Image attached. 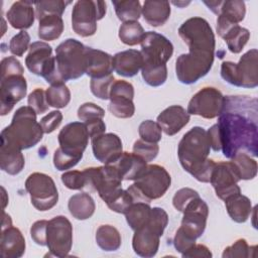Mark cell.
Returning a JSON list of instances; mask_svg holds the SVG:
<instances>
[{"mask_svg": "<svg viewBox=\"0 0 258 258\" xmlns=\"http://www.w3.org/2000/svg\"><path fill=\"white\" fill-rule=\"evenodd\" d=\"M52 47L44 41L32 42L25 57V64L28 71L41 77L43 70L52 57Z\"/></svg>", "mask_w": 258, "mask_h": 258, "instance_id": "25", "label": "cell"}, {"mask_svg": "<svg viewBox=\"0 0 258 258\" xmlns=\"http://www.w3.org/2000/svg\"><path fill=\"white\" fill-rule=\"evenodd\" d=\"M141 74L147 85L151 87H159L163 85L167 79V68L166 64H142Z\"/></svg>", "mask_w": 258, "mask_h": 258, "instance_id": "39", "label": "cell"}, {"mask_svg": "<svg viewBox=\"0 0 258 258\" xmlns=\"http://www.w3.org/2000/svg\"><path fill=\"white\" fill-rule=\"evenodd\" d=\"M230 161L233 163L241 180L253 179L256 176L257 162L249 154L245 152H239L233 156Z\"/></svg>", "mask_w": 258, "mask_h": 258, "instance_id": "36", "label": "cell"}, {"mask_svg": "<svg viewBox=\"0 0 258 258\" xmlns=\"http://www.w3.org/2000/svg\"><path fill=\"white\" fill-rule=\"evenodd\" d=\"M36 112L29 106L18 108L11 123L1 131V143L15 146L21 150L35 146L43 135L40 123L36 120Z\"/></svg>", "mask_w": 258, "mask_h": 258, "instance_id": "4", "label": "cell"}, {"mask_svg": "<svg viewBox=\"0 0 258 258\" xmlns=\"http://www.w3.org/2000/svg\"><path fill=\"white\" fill-rule=\"evenodd\" d=\"M108 109L112 115L121 119L130 118L135 113V106L133 103V99H130L127 97L111 98Z\"/></svg>", "mask_w": 258, "mask_h": 258, "instance_id": "40", "label": "cell"}, {"mask_svg": "<svg viewBox=\"0 0 258 258\" xmlns=\"http://www.w3.org/2000/svg\"><path fill=\"white\" fill-rule=\"evenodd\" d=\"M27 103H28V106L31 107L36 112V114H39V115L47 112L49 107L46 102L45 92L39 88L35 89L28 95Z\"/></svg>", "mask_w": 258, "mask_h": 258, "instance_id": "52", "label": "cell"}, {"mask_svg": "<svg viewBox=\"0 0 258 258\" xmlns=\"http://www.w3.org/2000/svg\"><path fill=\"white\" fill-rule=\"evenodd\" d=\"M81 159V157L67 153L58 147L53 154V165L57 170H68L77 165Z\"/></svg>", "mask_w": 258, "mask_h": 258, "instance_id": "51", "label": "cell"}, {"mask_svg": "<svg viewBox=\"0 0 258 258\" xmlns=\"http://www.w3.org/2000/svg\"><path fill=\"white\" fill-rule=\"evenodd\" d=\"M89 132L83 122H72L67 124L58 133L57 140L59 148L72 155L83 157V153L89 143Z\"/></svg>", "mask_w": 258, "mask_h": 258, "instance_id": "15", "label": "cell"}, {"mask_svg": "<svg viewBox=\"0 0 258 258\" xmlns=\"http://www.w3.org/2000/svg\"><path fill=\"white\" fill-rule=\"evenodd\" d=\"M73 245V226L64 216H56L48 221L46 246L50 255L66 257Z\"/></svg>", "mask_w": 258, "mask_h": 258, "instance_id": "10", "label": "cell"}, {"mask_svg": "<svg viewBox=\"0 0 258 258\" xmlns=\"http://www.w3.org/2000/svg\"><path fill=\"white\" fill-rule=\"evenodd\" d=\"M143 64L141 51L136 49H127L117 52L113 56L114 71L122 77L131 78L138 74Z\"/></svg>", "mask_w": 258, "mask_h": 258, "instance_id": "24", "label": "cell"}, {"mask_svg": "<svg viewBox=\"0 0 258 258\" xmlns=\"http://www.w3.org/2000/svg\"><path fill=\"white\" fill-rule=\"evenodd\" d=\"M25 239L21 231L12 226L10 216L4 213L0 239V255L2 258H19L25 252Z\"/></svg>", "mask_w": 258, "mask_h": 258, "instance_id": "17", "label": "cell"}, {"mask_svg": "<svg viewBox=\"0 0 258 258\" xmlns=\"http://www.w3.org/2000/svg\"><path fill=\"white\" fill-rule=\"evenodd\" d=\"M258 50L252 48L245 52L236 63L223 61L221 77L227 83L241 88H256L258 86Z\"/></svg>", "mask_w": 258, "mask_h": 258, "instance_id": "7", "label": "cell"}, {"mask_svg": "<svg viewBox=\"0 0 258 258\" xmlns=\"http://www.w3.org/2000/svg\"><path fill=\"white\" fill-rule=\"evenodd\" d=\"M256 246H249L245 239H238L233 245L225 248L222 257L223 258H248L254 257Z\"/></svg>", "mask_w": 258, "mask_h": 258, "instance_id": "42", "label": "cell"}, {"mask_svg": "<svg viewBox=\"0 0 258 258\" xmlns=\"http://www.w3.org/2000/svg\"><path fill=\"white\" fill-rule=\"evenodd\" d=\"M167 224H168L167 213L163 209L158 208V207L151 208L150 218H149V221L146 224V226L161 237Z\"/></svg>", "mask_w": 258, "mask_h": 258, "instance_id": "47", "label": "cell"}, {"mask_svg": "<svg viewBox=\"0 0 258 258\" xmlns=\"http://www.w3.org/2000/svg\"><path fill=\"white\" fill-rule=\"evenodd\" d=\"M48 221L39 220L33 223L30 228V236L32 240L40 246H46V229Z\"/></svg>", "mask_w": 258, "mask_h": 258, "instance_id": "57", "label": "cell"}, {"mask_svg": "<svg viewBox=\"0 0 258 258\" xmlns=\"http://www.w3.org/2000/svg\"><path fill=\"white\" fill-rule=\"evenodd\" d=\"M24 69L20 61L14 56H7L1 60V78L8 76H23Z\"/></svg>", "mask_w": 258, "mask_h": 258, "instance_id": "54", "label": "cell"}, {"mask_svg": "<svg viewBox=\"0 0 258 258\" xmlns=\"http://www.w3.org/2000/svg\"><path fill=\"white\" fill-rule=\"evenodd\" d=\"M171 13L170 3L168 1L146 0L142 6V15L144 20L153 27L163 25Z\"/></svg>", "mask_w": 258, "mask_h": 258, "instance_id": "29", "label": "cell"}, {"mask_svg": "<svg viewBox=\"0 0 258 258\" xmlns=\"http://www.w3.org/2000/svg\"><path fill=\"white\" fill-rule=\"evenodd\" d=\"M25 159L22 150L5 143L0 146V167L10 175L18 174L24 167Z\"/></svg>", "mask_w": 258, "mask_h": 258, "instance_id": "28", "label": "cell"}, {"mask_svg": "<svg viewBox=\"0 0 258 258\" xmlns=\"http://www.w3.org/2000/svg\"><path fill=\"white\" fill-rule=\"evenodd\" d=\"M25 189L32 206L41 212L53 208L58 201V191L53 179L42 172H33L25 180Z\"/></svg>", "mask_w": 258, "mask_h": 258, "instance_id": "9", "label": "cell"}, {"mask_svg": "<svg viewBox=\"0 0 258 258\" xmlns=\"http://www.w3.org/2000/svg\"><path fill=\"white\" fill-rule=\"evenodd\" d=\"M57 84L77 80L86 74L87 46L75 38H68L55 48Z\"/></svg>", "mask_w": 258, "mask_h": 258, "instance_id": "5", "label": "cell"}, {"mask_svg": "<svg viewBox=\"0 0 258 258\" xmlns=\"http://www.w3.org/2000/svg\"><path fill=\"white\" fill-rule=\"evenodd\" d=\"M0 92V114L4 116L26 96L27 83L25 78L20 75L1 78Z\"/></svg>", "mask_w": 258, "mask_h": 258, "instance_id": "16", "label": "cell"}, {"mask_svg": "<svg viewBox=\"0 0 258 258\" xmlns=\"http://www.w3.org/2000/svg\"><path fill=\"white\" fill-rule=\"evenodd\" d=\"M210 10L218 16L226 20L238 24L243 21L246 14L245 2L241 0H226V1H204Z\"/></svg>", "mask_w": 258, "mask_h": 258, "instance_id": "26", "label": "cell"}, {"mask_svg": "<svg viewBox=\"0 0 258 258\" xmlns=\"http://www.w3.org/2000/svg\"><path fill=\"white\" fill-rule=\"evenodd\" d=\"M224 103L225 96H223L221 91L213 87H205L192 96L186 111L189 115L214 119L222 113Z\"/></svg>", "mask_w": 258, "mask_h": 258, "instance_id": "11", "label": "cell"}, {"mask_svg": "<svg viewBox=\"0 0 258 258\" xmlns=\"http://www.w3.org/2000/svg\"><path fill=\"white\" fill-rule=\"evenodd\" d=\"M189 119L190 116L183 107L172 105L157 116L156 122L166 135L173 136L189 122Z\"/></svg>", "mask_w": 258, "mask_h": 258, "instance_id": "20", "label": "cell"}, {"mask_svg": "<svg viewBox=\"0 0 258 258\" xmlns=\"http://www.w3.org/2000/svg\"><path fill=\"white\" fill-rule=\"evenodd\" d=\"M181 225L177 229L192 240L200 238L207 226L209 207L200 197L191 200L183 210Z\"/></svg>", "mask_w": 258, "mask_h": 258, "instance_id": "13", "label": "cell"}, {"mask_svg": "<svg viewBox=\"0 0 258 258\" xmlns=\"http://www.w3.org/2000/svg\"><path fill=\"white\" fill-rule=\"evenodd\" d=\"M211 148H213L214 151H221V140H220V134H219V127L218 124L213 125L208 131H207Z\"/></svg>", "mask_w": 258, "mask_h": 258, "instance_id": "61", "label": "cell"}, {"mask_svg": "<svg viewBox=\"0 0 258 258\" xmlns=\"http://www.w3.org/2000/svg\"><path fill=\"white\" fill-rule=\"evenodd\" d=\"M110 165L116 169L122 180H135L146 168L147 162L133 152L124 151L120 157Z\"/></svg>", "mask_w": 258, "mask_h": 258, "instance_id": "22", "label": "cell"}, {"mask_svg": "<svg viewBox=\"0 0 258 258\" xmlns=\"http://www.w3.org/2000/svg\"><path fill=\"white\" fill-rule=\"evenodd\" d=\"M115 97H127L130 99L134 98V88L132 84L124 80L115 81L110 89L109 99Z\"/></svg>", "mask_w": 258, "mask_h": 258, "instance_id": "55", "label": "cell"}, {"mask_svg": "<svg viewBox=\"0 0 258 258\" xmlns=\"http://www.w3.org/2000/svg\"><path fill=\"white\" fill-rule=\"evenodd\" d=\"M140 44L143 64H166L173 53L172 43L164 35L155 31L145 32Z\"/></svg>", "mask_w": 258, "mask_h": 258, "instance_id": "12", "label": "cell"}, {"mask_svg": "<svg viewBox=\"0 0 258 258\" xmlns=\"http://www.w3.org/2000/svg\"><path fill=\"white\" fill-rule=\"evenodd\" d=\"M226 210L230 218L236 223H244L252 213V204L248 197L240 194L225 200Z\"/></svg>", "mask_w": 258, "mask_h": 258, "instance_id": "30", "label": "cell"}, {"mask_svg": "<svg viewBox=\"0 0 258 258\" xmlns=\"http://www.w3.org/2000/svg\"><path fill=\"white\" fill-rule=\"evenodd\" d=\"M104 116V109L91 102L84 103L78 109V118L85 124H88L99 119H103Z\"/></svg>", "mask_w": 258, "mask_h": 258, "instance_id": "46", "label": "cell"}, {"mask_svg": "<svg viewBox=\"0 0 258 258\" xmlns=\"http://www.w3.org/2000/svg\"><path fill=\"white\" fill-rule=\"evenodd\" d=\"M62 121V114L58 110H53L49 112L47 115H45L40 120V125L42 127V130L44 133L48 134L53 132L61 123Z\"/></svg>", "mask_w": 258, "mask_h": 258, "instance_id": "56", "label": "cell"}, {"mask_svg": "<svg viewBox=\"0 0 258 258\" xmlns=\"http://www.w3.org/2000/svg\"><path fill=\"white\" fill-rule=\"evenodd\" d=\"M116 15L122 22L138 21L142 13V7L138 0L112 1Z\"/></svg>", "mask_w": 258, "mask_h": 258, "instance_id": "35", "label": "cell"}, {"mask_svg": "<svg viewBox=\"0 0 258 258\" xmlns=\"http://www.w3.org/2000/svg\"><path fill=\"white\" fill-rule=\"evenodd\" d=\"M90 138L94 139L97 136H100L102 134L105 133L106 131V124L103 121V119H99L93 122H90L88 124H86Z\"/></svg>", "mask_w": 258, "mask_h": 258, "instance_id": "60", "label": "cell"}, {"mask_svg": "<svg viewBox=\"0 0 258 258\" xmlns=\"http://www.w3.org/2000/svg\"><path fill=\"white\" fill-rule=\"evenodd\" d=\"M217 32L233 53L241 52L250 38V31L247 28L232 23L221 16L217 18Z\"/></svg>", "mask_w": 258, "mask_h": 258, "instance_id": "19", "label": "cell"}, {"mask_svg": "<svg viewBox=\"0 0 258 258\" xmlns=\"http://www.w3.org/2000/svg\"><path fill=\"white\" fill-rule=\"evenodd\" d=\"M45 97L48 106L61 109L70 103L71 92L66 84L50 85V87L45 91Z\"/></svg>", "mask_w": 258, "mask_h": 258, "instance_id": "38", "label": "cell"}, {"mask_svg": "<svg viewBox=\"0 0 258 258\" xmlns=\"http://www.w3.org/2000/svg\"><path fill=\"white\" fill-rule=\"evenodd\" d=\"M140 139L150 143H158L162 137V130L157 122L152 120H144L138 128Z\"/></svg>", "mask_w": 258, "mask_h": 258, "instance_id": "44", "label": "cell"}, {"mask_svg": "<svg viewBox=\"0 0 258 258\" xmlns=\"http://www.w3.org/2000/svg\"><path fill=\"white\" fill-rule=\"evenodd\" d=\"M240 180L233 163L231 161H221L216 162L210 182L215 189L216 196L225 201L241 192V188L237 184Z\"/></svg>", "mask_w": 258, "mask_h": 258, "instance_id": "14", "label": "cell"}, {"mask_svg": "<svg viewBox=\"0 0 258 258\" xmlns=\"http://www.w3.org/2000/svg\"><path fill=\"white\" fill-rule=\"evenodd\" d=\"M107 207L118 214H125L129 207L134 203L131 195L126 189H119L106 202Z\"/></svg>", "mask_w": 258, "mask_h": 258, "instance_id": "43", "label": "cell"}, {"mask_svg": "<svg viewBox=\"0 0 258 258\" xmlns=\"http://www.w3.org/2000/svg\"><path fill=\"white\" fill-rule=\"evenodd\" d=\"M200 197L199 192L189 187H182L178 189L173 198H172V205L178 212H183L186 205L194 199Z\"/></svg>", "mask_w": 258, "mask_h": 258, "instance_id": "53", "label": "cell"}, {"mask_svg": "<svg viewBox=\"0 0 258 258\" xmlns=\"http://www.w3.org/2000/svg\"><path fill=\"white\" fill-rule=\"evenodd\" d=\"M2 188V191H3V199L6 197V192H5V189H4V187H1ZM6 204H7V201L4 199L3 200V209H5V206H6Z\"/></svg>", "mask_w": 258, "mask_h": 258, "instance_id": "62", "label": "cell"}, {"mask_svg": "<svg viewBox=\"0 0 258 258\" xmlns=\"http://www.w3.org/2000/svg\"><path fill=\"white\" fill-rule=\"evenodd\" d=\"M171 184V176L167 170L158 164H149L134 180L127 190L134 203L143 202L150 204L152 200L164 196Z\"/></svg>", "mask_w": 258, "mask_h": 258, "instance_id": "6", "label": "cell"}, {"mask_svg": "<svg viewBox=\"0 0 258 258\" xmlns=\"http://www.w3.org/2000/svg\"><path fill=\"white\" fill-rule=\"evenodd\" d=\"M113 71V56L111 54L87 46L86 75L91 79L103 78L112 75Z\"/></svg>", "mask_w": 258, "mask_h": 258, "instance_id": "21", "label": "cell"}, {"mask_svg": "<svg viewBox=\"0 0 258 258\" xmlns=\"http://www.w3.org/2000/svg\"><path fill=\"white\" fill-rule=\"evenodd\" d=\"M30 36L25 30H21L14 35L9 41V50L13 55L22 56L24 52L29 49Z\"/></svg>", "mask_w": 258, "mask_h": 258, "instance_id": "49", "label": "cell"}, {"mask_svg": "<svg viewBox=\"0 0 258 258\" xmlns=\"http://www.w3.org/2000/svg\"><path fill=\"white\" fill-rule=\"evenodd\" d=\"M115 82L114 76L109 75L103 78L91 79L90 89L94 96L101 100H108L110 96V89L112 84Z\"/></svg>", "mask_w": 258, "mask_h": 258, "instance_id": "45", "label": "cell"}, {"mask_svg": "<svg viewBox=\"0 0 258 258\" xmlns=\"http://www.w3.org/2000/svg\"><path fill=\"white\" fill-rule=\"evenodd\" d=\"M69 4H71V1L62 0H47L33 2V5L35 7V17L39 19L40 17L47 14H55L61 16L66 7Z\"/></svg>", "mask_w": 258, "mask_h": 258, "instance_id": "41", "label": "cell"}, {"mask_svg": "<svg viewBox=\"0 0 258 258\" xmlns=\"http://www.w3.org/2000/svg\"><path fill=\"white\" fill-rule=\"evenodd\" d=\"M134 232L132 239L134 252L138 256L145 258L155 256L159 248L160 236L147 226H144Z\"/></svg>", "mask_w": 258, "mask_h": 258, "instance_id": "23", "label": "cell"}, {"mask_svg": "<svg viewBox=\"0 0 258 258\" xmlns=\"http://www.w3.org/2000/svg\"><path fill=\"white\" fill-rule=\"evenodd\" d=\"M211 150L207 131L200 126L188 130L180 139L177 155L182 168L201 182H210L211 174L216 165L208 158Z\"/></svg>", "mask_w": 258, "mask_h": 258, "instance_id": "3", "label": "cell"}, {"mask_svg": "<svg viewBox=\"0 0 258 258\" xmlns=\"http://www.w3.org/2000/svg\"><path fill=\"white\" fill-rule=\"evenodd\" d=\"M68 209L75 219L83 221L90 219L94 215L96 205L88 192H80L70 198Z\"/></svg>", "mask_w": 258, "mask_h": 258, "instance_id": "31", "label": "cell"}, {"mask_svg": "<svg viewBox=\"0 0 258 258\" xmlns=\"http://www.w3.org/2000/svg\"><path fill=\"white\" fill-rule=\"evenodd\" d=\"M183 258H194V257H206L210 258L213 256L210 249L203 244H195L189 250L181 254Z\"/></svg>", "mask_w": 258, "mask_h": 258, "instance_id": "59", "label": "cell"}, {"mask_svg": "<svg viewBox=\"0 0 258 258\" xmlns=\"http://www.w3.org/2000/svg\"><path fill=\"white\" fill-rule=\"evenodd\" d=\"M96 242L102 250L112 252L120 248L122 239L119 231L115 227L101 225L96 232Z\"/></svg>", "mask_w": 258, "mask_h": 258, "instance_id": "33", "label": "cell"}, {"mask_svg": "<svg viewBox=\"0 0 258 258\" xmlns=\"http://www.w3.org/2000/svg\"><path fill=\"white\" fill-rule=\"evenodd\" d=\"M178 34L188 47V53L180 54L175 61V74L181 84L191 85L211 71L216 40L209 22L202 17L186 19L178 28Z\"/></svg>", "mask_w": 258, "mask_h": 258, "instance_id": "2", "label": "cell"}, {"mask_svg": "<svg viewBox=\"0 0 258 258\" xmlns=\"http://www.w3.org/2000/svg\"><path fill=\"white\" fill-rule=\"evenodd\" d=\"M38 37L41 40L51 41L57 39L63 31V21L61 16L47 14L38 19Z\"/></svg>", "mask_w": 258, "mask_h": 258, "instance_id": "32", "label": "cell"}, {"mask_svg": "<svg viewBox=\"0 0 258 258\" xmlns=\"http://www.w3.org/2000/svg\"><path fill=\"white\" fill-rule=\"evenodd\" d=\"M196 244V240H192L182 234L179 230L176 231L174 238H173V245L177 252L183 254L187 250H189Z\"/></svg>", "mask_w": 258, "mask_h": 258, "instance_id": "58", "label": "cell"}, {"mask_svg": "<svg viewBox=\"0 0 258 258\" xmlns=\"http://www.w3.org/2000/svg\"><path fill=\"white\" fill-rule=\"evenodd\" d=\"M107 11L104 1L79 0L72 11V27L80 36H92L97 31V21L101 20Z\"/></svg>", "mask_w": 258, "mask_h": 258, "instance_id": "8", "label": "cell"}, {"mask_svg": "<svg viewBox=\"0 0 258 258\" xmlns=\"http://www.w3.org/2000/svg\"><path fill=\"white\" fill-rule=\"evenodd\" d=\"M150 213L151 207L149 204L143 202H135L129 207L124 215L127 224L133 231H136L146 226L150 218Z\"/></svg>", "mask_w": 258, "mask_h": 258, "instance_id": "34", "label": "cell"}, {"mask_svg": "<svg viewBox=\"0 0 258 258\" xmlns=\"http://www.w3.org/2000/svg\"><path fill=\"white\" fill-rule=\"evenodd\" d=\"M159 152V146L157 143H150L138 139L133 144V153L142 157L146 162L152 161Z\"/></svg>", "mask_w": 258, "mask_h": 258, "instance_id": "48", "label": "cell"}, {"mask_svg": "<svg viewBox=\"0 0 258 258\" xmlns=\"http://www.w3.org/2000/svg\"><path fill=\"white\" fill-rule=\"evenodd\" d=\"M145 34L142 25L138 21L123 22L119 27V38L127 45H136L141 42Z\"/></svg>", "mask_w": 258, "mask_h": 258, "instance_id": "37", "label": "cell"}, {"mask_svg": "<svg viewBox=\"0 0 258 258\" xmlns=\"http://www.w3.org/2000/svg\"><path fill=\"white\" fill-rule=\"evenodd\" d=\"M9 24L16 29H27L31 27L35 19L33 2L31 1H16L6 13Z\"/></svg>", "mask_w": 258, "mask_h": 258, "instance_id": "27", "label": "cell"}, {"mask_svg": "<svg viewBox=\"0 0 258 258\" xmlns=\"http://www.w3.org/2000/svg\"><path fill=\"white\" fill-rule=\"evenodd\" d=\"M62 183L70 189H85L86 188V175L84 170H70L66 171L60 176Z\"/></svg>", "mask_w": 258, "mask_h": 258, "instance_id": "50", "label": "cell"}, {"mask_svg": "<svg viewBox=\"0 0 258 258\" xmlns=\"http://www.w3.org/2000/svg\"><path fill=\"white\" fill-rule=\"evenodd\" d=\"M257 99L248 96H226L218 116L221 150L231 159L239 152L256 157L258 154Z\"/></svg>", "mask_w": 258, "mask_h": 258, "instance_id": "1", "label": "cell"}, {"mask_svg": "<svg viewBox=\"0 0 258 258\" xmlns=\"http://www.w3.org/2000/svg\"><path fill=\"white\" fill-rule=\"evenodd\" d=\"M91 140L95 158L105 165L115 162L123 152L122 141L115 133H104Z\"/></svg>", "mask_w": 258, "mask_h": 258, "instance_id": "18", "label": "cell"}]
</instances>
